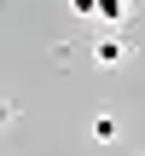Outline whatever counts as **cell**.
Here are the masks:
<instances>
[{
  "mask_svg": "<svg viewBox=\"0 0 145 156\" xmlns=\"http://www.w3.org/2000/svg\"><path fill=\"white\" fill-rule=\"evenodd\" d=\"M93 64H105V69L128 64V41H122V35H99V41H93Z\"/></svg>",
  "mask_w": 145,
  "mask_h": 156,
  "instance_id": "1",
  "label": "cell"
},
{
  "mask_svg": "<svg viewBox=\"0 0 145 156\" xmlns=\"http://www.w3.org/2000/svg\"><path fill=\"white\" fill-rule=\"evenodd\" d=\"M93 139H99V145H116V139H122V122H116L110 110H99V116H93Z\"/></svg>",
  "mask_w": 145,
  "mask_h": 156,
  "instance_id": "2",
  "label": "cell"
},
{
  "mask_svg": "<svg viewBox=\"0 0 145 156\" xmlns=\"http://www.w3.org/2000/svg\"><path fill=\"white\" fill-rule=\"evenodd\" d=\"M128 6H134V0H99V17H105V23H116Z\"/></svg>",
  "mask_w": 145,
  "mask_h": 156,
  "instance_id": "3",
  "label": "cell"
},
{
  "mask_svg": "<svg viewBox=\"0 0 145 156\" xmlns=\"http://www.w3.org/2000/svg\"><path fill=\"white\" fill-rule=\"evenodd\" d=\"M70 12L76 17H99V0H70Z\"/></svg>",
  "mask_w": 145,
  "mask_h": 156,
  "instance_id": "4",
  "label": "cell"
}]
</instances>
